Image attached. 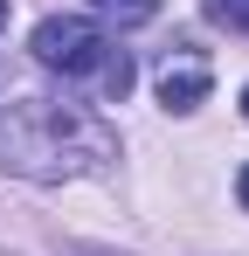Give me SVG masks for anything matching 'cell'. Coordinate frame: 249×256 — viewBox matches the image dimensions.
<instances>
[{"instance_id":"7a4b0ae2","label":"cell","mask_w":249,"mask_h":256,"mask_svg":"<svg viewBox=\"0 0 249 256\" xmlns=\"http://www.w3.org/2000/svg\"><path fill=\"white\" fill-rule=\"evenodd\" d=\"M28 48H35L42 70H62V76L90 84L104 104H124V90H132V56H124L97 21H83V14H48Z\"/></svg>"},{"instance_id":"8992f818","label":"cell","mask_w":249,"mask_h":256,"mask_svg":"<svg viewBox=\"0 0 249 256\" xmlns=\"http://www.w3.org/2000/svg\"><path fill=\"white\" fill-rule=\"evenodd\" d=\"M236 194H242V208H249V166H242V180H236Z\"/></svg>"},{"instance_id":"277c9868","label":"cell","mask_w":249,"mask_h":256,"mask_svg":"<svg viewBox=\"0 0 249 256\" xmlns=\"http://www.w3.org/2000/svg\"><path fill=\"white\" fill-rule=\"evenodd\" d=\"M90 7H97V21H118V28H146L160 14V0H90Z\"/></svg>"},{"instance_id":"ba28073f","label":"cell","mask_w":249,"mask_h":256,"mask_svg":"<svg viewBox=\"0 0 249 256\" xmlns=\"http://www.w3.org/2000/svg\"><path fill=\"white\" fill-rule=\"evenodd\" d=\"M0 28H7V0H0Z\"/></svg>"},{"instance_id":"52a82bcc","label":"cell","mask_w":249,"mask_h":256,"mask_svg":"<svg viewBox=\"0 0 249 256\" xmlns=\"http://www.w3.org/2000/svg\"><path fill=\"white\" fill-rule=\"evenodd\" d=\"M70 256H111V250H70Z\"/></svg>"},{"instance_id":"5b68a950","label":"cell","mask_w":249,"mask_h":256,"mask_svg":"<svg viewBox=\"0 0 249 256\" xmlns=\"http://www.w3.org/2000/svg\"><path fill=\"white\" fill-rule=\"evenodd\" d=\"M208 21H222V28L249 35V0H208Z\"/></svg>"},{"instance_id":"6da1fadb","label":"cell","mask_w":249,"mask_h":256,"mask_svg":"<svg viewBox=\"0 0 249 256\" xmlns=\"http://www.w3.org/2000/svg\"><path fill=\"white\" fill-rule=\"evenodd\" d=\"M118 160V132L104 125L90 104H62V97H14L0 104V166L21 180H76Z\"/></svg>"},{"instance_id":"9c48e42d","label":"cell","mask_w":249,"mask_h":256,"mask_svg":"<svg viewBox=\"0 0 249 256\" xmlns=\"http://www.w3.org/2000/svg\"><path fill=\"white\" fill-rule=\"evenodd\" d=\"M242 118H249V90H242Z\"/></svg>"},{"instance_id":"3957f363","label":"cell","mask_w":249,"mask_h":256,"mask_svg":"<svg viewBox=\"0 0 249 256\" xmlns=\"http://www.w3.org/2000/svg\"><path fill=\"white\" fill-rule=\"evenodd\" d=\"M208 84H214L208 62H166L160 70V104L166 111H194V104L208 97Z\"/></svg>"}]
</instances>
